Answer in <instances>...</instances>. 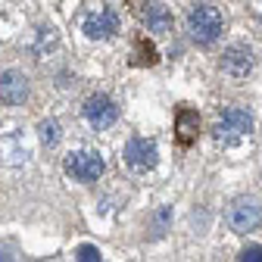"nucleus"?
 <instances>
[{"instance_id": "1", "label": "nucleus", "mask_w": 262, "mask_h": 262, "mask_svg": "<svg viewBox=\"0 0 262 262\" xmlns=\"http://www.w3.org/2000/svg\"><path fill=\"white\" fill-rule=\"evenodd\" d=\"M184 28H187V35H190L193 44H203L206 47V44L219 41L222 28H225V16L212 4H193V7H187Z\"/></svg>"}, {"instance_id": "2", "label": "nucleus", "mask_w": 262, "mask_h": 262, "mask_svg": "<svg viewBox=\"0 0 262 262\" xmlns=\"http://www.w3.org/2000/svg\"><path fill=\"white\" fill-rule=\"evenodd\" d=\"M253 135V116L241 106H228L215 116L212 122V138L219 144H237Z\"/></svg>"}, {"instance_id": "3", "label": "nucleus", "mask_w": 262, "mask_h": 262, "mask_svg": "<svg viewBox=\"0 0 262 262\" xmlns=\"http://www.w3.org/2000/svg\"><path fill=\"white\" fill-rule=\"evenodd\" d=\"M228 225L237 234H250L262 225V203L256 196H237V200L228 206Z\"/></svg>"}, {"instance_id": "4", "label": "nucleus", "mask_w": 262, "mask_h": 262, "mask_svg": "<svg viewBox=\"0 0 262 262\" xmlns=\"http://www.w3.org/2000/svg\"><path fill=\"white\" fill-rule=\"evenodd\" d=\"M103 156L94 153V150H78L66 156V175L75 178V181H97L103 175Z\"/></svg>"}, {"instance_id": "5", "label": "nucleus", "mask_w": 262, "mask_h": 262, "mask_svg": "<svg viewBox=\"0 0 262 262\" xmlns=\"http://www.w3.org/2000/svg\"><path fill=\"white\" fill-rule=\"evenodd\" d=\"M81 113H84L88 125L97 128V131L110 128L119 119V106L113 103V97H106V94H91L88 100H84V106H81Z\"/></svg>"}, {"instance_id": "6", "label": "nucleus", "mask_w": 262, "mask_h": 262, "mask_svg": "<svg viewBox=\"0 0 262 262\" xmlns=\"http://www.w3.org/2000/svg\"><path fill=\"white\" fill-rule=\"evenodd\" d=\"M119 25H122L119 10L116 7H103V10H97V13H91L84 19V35L94 38V41H106V38H113L119 31Z\"/></svg>"}, {"instance_id": "7", "label": "nucleus", "mask_w": 262, "mask_h": 262, "mask_svg": "<svg viewBox=\"0 0 262 262\" xmlns=\"http://www.w3.org/2000/svg\"><path fill=\"white\" fill-rule=\"evenodd\" d=\"M219 66H222V72L228 78L241 81V78H247L253 72V50L247 44H231V47L222 53V62Z\"/></svg>"}, {"instance_id": "8", "label": "nucleus", "mask_w": 262, "mask_h": 262, "mask_svg": "<svg viewBox=\"0 0 262 262\" xmlns=\"http://www.w3.org/2000/svg\"><path fill=\"white\" fill-rule=\"evenodd\" d=\"M156 144L150 138H131L125 144V162H128V169H135V172H150L156 166Z\"/></svg>"}, {"instance_id": "9", "label": "nucleus", "mask_w": 262, "mask_h": 262, "mask_svg": "<svg viewBox=\"0 0 262 262\" xmlns=\"http://www.w3.org/2000/svg\"><path fill=\"white\" fill-rule=\"evenodd\" d=\"M31 94V84H28V75L19 72V69H7L0 72V100L10 103V106H19L28 100Z\"/></svg>"}, {"instance_id": "10", "label": "nucleus", "mask_w": 262, "mask_h": 262, "mask_svg": "<svg viewBox=\"0 0 262 262\" xmlns=\"http://www.w3.org/2000/svg\"><path fill=\"white\" fill-rule=\"evenodd\" d=\"M196 135H200V116H196V110L190 106H181L178 116H175V138L181 147H190L196 141Z\"/></svg>"}, {"instance_id": "11", "label": "nucleus", "mask_w": 262, "mask_h": 262, "mask_svg": "<svg viewBox=\"0 0 262 262\" xmlns=\"http://www.w3.org/2000/svg\"><path fill=\"white\" fill-rule=\"evenodd\" d=\"M138 16L150 31H156V35L172 28V10L166 4H144V7H138Z\"/></svg>"}, {"instance_id": "12", "label": "nucleus", "mask_w": 262, "mask_h": 262, "mask_svg": "<svg viewBox=\"0 0 262 262\" xmlns=\"http://www.w3.org/2000/svg\"><path fill=\"white\" fill-rule=\"evenodd\" d=\"M156 59H159V53H156L153 41L138 38V41H135V47H131V62H135V66H153Z\"/></svg>"}, {"instance_id": "13", "label": "nucleus", "mask_w": 262, "mask_h": 262, "mask_svg": "<svg viewBox=\"0 0 262 262\" xmlns=\"http://www.w3.org/2000/svg\"><path fill=\"white\" fill-rule=\"evenodd\" d=\"M38 135H41V141H44L47 147H53V144L59 141V125H56L53 119H47V122L38 125Z\"/></svg>"}, {"instance_id": "14", "label": "nucleus", "mask_w": 262, "mask_h": 262, "mask_svg": "<svg viewBox=\"0 0 262 262\" xmlns=\"http://www.w3.org/2000/svg\"><path fill=\"white\" fill-rule=\"evenodd\" d=\"M75 259H78V262H103L100 250L91 247V244H81V247H78V253H75Z\"/></svg>"}, {"instance_id": "15", "label": "nucleus", "mask_w": 262, "mask_h": 262, "mask_svg": "<svg viewBox=\"0 0 262 262\" xmlns=\"http://www.w3.org/2000/svg\"><path fill=\"white\" fill-rule=\"evenodd\" d=\"M237 262H262V247H259V244L244 247V250H241V256H237Z\"/></svg>"}, {"instance_id": "16", "label": "nucleus", "mask_w": 262, "mask_h": 262, "mask_svg": "<svg viewBox=\"0 0 262 262\" xmlns=\"http://www.w3.org/2000/svg\"><path fill=\"white\" fill-rule=\"evenodd\" d=\"M0 262H10V253L7 250H0Z\"/></svg>"}]
</instances>
